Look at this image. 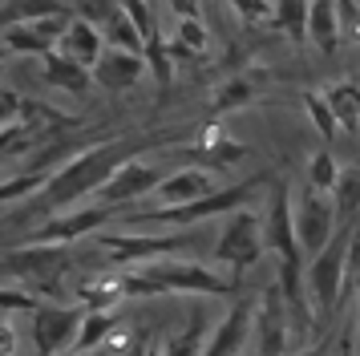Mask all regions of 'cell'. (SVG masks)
<instances>
[{"mask_svg":"<svg viewBox=\"0 0 360 356\" xmlns=\"http://www.w3.org/2000/svg\"><path fill=\"white\" fill-rule=\"evenodd\" d=\"M146 150V142H134V138H110V142H94V146H82L73 158L49 178L45 186V210L57 215V210H69L77 207L82 198L98 194L110 178L126 166L130 158H138Z\"/></svg>","mask_w":360,"mask_h":356,"instance_id":"obj_1","label":"cell"},{"mask_svg":"<svg viewBox=\"0 0 360 356\" xmlns=\"http://www.w3.org/2000/svg\"><path fill=\"white\" fill-rule=\"evenodd\" d=\"M263 178H243L235 186H219L207 198H195V203H174V207H142V210H122L117 223L122 227H166V231H186L191 223H202V219H214V215H231V210L247 207L251 191L259 186Z\"/></svg>","mask_w":360,"mask_h":356,"instance_id":"obj_2","label":"cell"},{"mask_svg":"<svg viewBox=\"0 0 360 356\" xmlns=\"http://www.w3.org/2000/svg\"><path fill=\"white\" fill-rule=\"evenodd\" d=\"M352 243H356V227L340 223L336 239L328 243L320 255L311 259L308 267V291H311V304H316V316L320 320H336L344 300V288H348V267H352Z\"/></svg>","mask_w":360,"mask_h":356,"instance_id":"obj_3","label":"cell"},{"mask_svg":"<svg viewBox=\"0 0 360 356\" xmlns=\"http://www.w3.org/2000/svg\"><path fill=\"white\" fill-rule=\"evenodd\" d=\"M94 243H98L101 251L110 255V263L114 267H138V263H154V259L162 255H179V251H195V247H202V239L198 235H191V231H166V235H138V231H110V235H94Z\"/></svg>","mask_w":360,"mask_h":356,"instance_id":"obj_4","label":"cell"},{"mask_svg":"<svg viewBox=\"0 0 360 356\" xmlns=\"http://www.w3.org/2000/svg\"><path fill=\"white\" fill-rule=\"evenodd\" d=\"M146 279L162 291H182V295H223L231 300L235 291H239V279H227V275L211 272V267H202V263H191V259H154V263H138Z\"/></svg>","mask_w":360,"mask_h":356,"instance_id":"obj_5","label":"cell"},{"mask_svg":"<svg viewBox=\"0 0 360 356\" xmlns=\"http://www.w3.org/2000/svg\"><path fill=\"white\" fill-rule=\"evenodd\" d=\"M267 251V231H263V219L255 215V210H231L227 219H223V227H219V239H214V259L223 263V267H231L235 272V279H239V272H247V267H255L259 263V255Z\"/></svg>","mask_w":360,"mask_h":356,"instance_id":"obj_6","label":"cell"},{"mask_svg":"<svg viewBox=\"0 0 360 356\" xmlns=\"http://www.w3.org/2000/svg\"><path fill=\"white\" fill-rule=\"evenodd\" d=\"M295 203V231H300V243H304V251L311 259L324 251L328 243L336 239V231H340V210H336V198L324 191H316V186H304L300 194H292Z\"/></svg>","mask_w":360,"mask_h":356,"instance_id":"obj_7","label":"cell"},{"mask_svg":"<svg viewBox=\"0 0 360 356\" xmlns=\"http://www.w3.org/2000/svg\"><path fill=\"white\" fill-rule=\"evenodd\" d=\"M263 231H267V251L283 263H304V243H300V231H295V203L288 182H271V194H267V215H263Z\"/></svg>","mask_w":360,"mask_h":356,"instance_id":"obj_8","label":"cell"},{"mask_svg":"<svg viewBox=\"0 0 360 356\" xmlns=\"http://www.w3.org/2000/svg\"><path fill=\"white\" fill-rule=\"evenodd\" d=\"M89 307L85 304H41L33 312V348L37 356H61L77 344L82 320Z\"/></svg>","mask_w":360,"mask_h":356,"instance_id":"obj_9","label":"cell"},{"mask_svg":"<svg viewBox=\"0 0 360 356\" xmlns=\"http://www.w3.org/2000/svg\"><path fill=\"white\" fill-rule=\"evenodd\" d=\"M117 215H122V210L101 207V203H94V207L57 210V215H49V223L41 227V231H33L25 243H61V247H69V243L85 239V235H98V227L114 223Z\"/></svg>","mask_w":360,"mask_h":356,"instance_id":"obj_10","label":"cell"},{"mask_svg":"<svg viewBox=\"0 0 360 356\" xmlns=\"http://www.w3.org/2000/svg\"><path fill=\"white\" fill-rule=\"evenodd\" d=\"M162 170L154 166V162H142V158H130L122 170H117L105 186H101L94 198H98L101 207H114L122 210L126 203H142V198H154V191H158V182H162Z\"/></svg>","mask_w":360,"mask_h":356,"instance_id":"obj_11","label":"cell"},{"mask_svg":"<svg viewBox=\"0 0 360 356\" xmlns=\"http://www.w3.org/2000/svg\"><path fill=\"white\" fill-rule=\"evenodd\" d=\"M73 13L61 16H41V20H20V25H4V53L17 57H49L53 49L61 45Z\"/></svg>","mask_w":360,"mask_h":356,"instance_id":"obj_12","label":"cell"},{"mask_svg":"<svg viewBox=\"0 0 360 356\" xmlns=\"http://www.w3.org/2000/svg\"><path fill=\"white\" fill-rule=\"evenodd\" d=\"M288 324H295L292 307H288V300H283V291L276 284L255 304V352L259 356H288Z\"/></svg>","mask_w":360,"mask_h":356,"instance_id":"obj_13","label":"cell"},{"mask_svg":"<svg viewBox=\"0 0 360 356\" xmlns=\"http://www.w3.org/2000/svg\"><path fill=\"white\" fill-rule=\"evenodd\" d=\"M142 77H150V61L146 53L134 49H105V57L94 65V81L110 94H130L134 85H142Z\"/></svg>","mask_w":360,"mask_h":356,"instance_id":"obj_14","label":"cell"},{"mask_svg":"<svg viewBox=\"0 0 360 356\" xmlns=\"http://www.w3.org/2000/svg\"><path fill=\"white\" fill-rule=\"evenodd\" d=\"M251 336H255V300H235L227 316L214 324V336L202 356H243Z\"/></svg>","mask_w":360,"mask_h":356,"instance_id":"obj_15","label":"cell"},{"mask_svg":"<svg viewBox=\"0 0 360 356\" xmlns=\"http://www.w3.org/2000/svg\"><path fill=\"white\" fill-rule=\"evenodd\" d=\"M211 170H202V166H182V170H170V174L158 182V191H154V203L158 207H174V203H195V198H207L214 194Z\"/></svg>","mask_w":360,"mask_h":356,"instance_id":"obj_16","label":"cell"},{"mask_svg":"<svg viewBox=\"0 0 360 356\" xmlns=\"http://www.w3.org/2000/svg\"><path fill=\"white\" fill-rule=\"evenodd\" d=\"M57 49H61V53H69L73 61H82L85 69H94V65L105 57L110 41H105V29H101L98 20H89V16H73Z\"/></svg>","mask_w":360,"mask_h":356,"instance_id":"obj_17","label":"cell"},{"mask_svg":"<svg viewBox=\"0 0 360 356\" xmlns=\"http://www.w3.org/2000/svg\"><path fill=\"white\" fill-rule=\"evenodd\" d=\"M41 77H45V85L61 89V94H85V89L94 85V69H85V65L73 61L69 53L53 49L49 57H41Z\"/></svg>","mask_w":360,"mask_h":356,"instance_id":"obj_18","label":"cell"},{"mask_svg":"<svg viewBox=\"0 0 360 356\" xmlns=\"http://www.w3.org/2000/svg\"><path fill=\"white\" fill-rule=\"evenodd\" d=\"M207 324H211L207 304H202V300H195V304H191V312H186V328L166 340L162 356H202V352H207Z\"/></svg>","mask_w":360,"mask_h":356,"instance_id":"obj_19","label":"cell"},{"mask_svg":"<svg viewBox=\"0 0 360 356\" xmlns=\"http://www.w3.org/2000/svg\"><path fill=\"white\" fill-rule=\"evenodd\" d=\"M340 16H336V0H311V16H308V41L320 53H336L340 45Z\"/></svg>","mask_w":360,"mask_h":356,"instance_id":"obj_20","label":"cell"},{"mask_svg":"<svg viewBox=\"0 0 360 356\" xmlns=\"http://www.w3.org/2000/svg\"><path fill=\"white\" fill-rule=\"evenodd\" d=\"M255 97H259V85H255V77H251V73H235V77H227L219 89H214L211 110H214V113H235V110H247Z\"/></svg>","mask_w":360,"mask_h":356,"instance_id":"obj_21","label":"cell"},{"mask_svg":"<svg viewBox=\"0 0 360 356\" xmlns=\"http://www.w3.org/2000/svg\"><path fill=\"white\" fill-rule=\"evenodd\" d=\"M324 94L344 134H360V85L356 81H336V85H328Z\"/></svg>","mask_w":360,"mask_h":356,"instance_id":"obj_22","label":"cell"},{"mask_svg":"<svg viewBox=\"0 0 360 356\" xmlns=\"http://www.w3.org/2000/svg\"><path fill=\"white\" fill-rule=\"evenodd\" d=\"M191 158L198 162H211V166H231V162H239L247 154V146L231 142L223 129H211V134H202V142L195 146V150H186Z\"/></svg>","mask_w":360,"mask_h":356,"instance_id":"obj_23","label":"cell"},{"mask_svg":"<svg viewBox=\"0 0 360 356\" xmlns=\"http://www.w3.org/2000/svg\"><path fill=\"white\" fill-rule=\"evenodd\" d=\"M122 295H126V291H122V279L110 275V272L89 275V279L77 284V300H82L85 307H114Z\"/></svg>","mask_w":360,"mask_h":356,"instance_id":"obj_24","label":"cell"},{"mask_svg":"<svg viewBox=\"0 0 360 356\" xmlns=\"http://www.w3.org/2000/svg\"><path fill=\"white\" fill-rule=\"evenodd\" d=\"M114 328H117V320H114V312H110V307H89L73 348H77V352H98V344L114 336Z\"/></svg>","mask_w":360,"mask_h":356,"instance_id":"obj_25","label":"cell"},{"mask_svg":"<svg viewBox=\"0 0 360 356\" xmlns=\"http://www.w3.org/2000/svg\"><path fill=\"white\" fill-rule=\"evenodd\" d=\"M308 16H311V0H276L271 25L279 32H288L292 41H308Z\"/></svg>","mask_w":360,"mask_h":356,"instance_id":"obj_26","label":"cell"},{"mask_svg":"<svg viewBox=\"0 0 360 356\" xmlns=\"http://www.w3.org/2000/svg\"><path fill=\"white\" fill-rule=\"evenodd\" d=\"M332 198H336V210H340V223H352L360 215V162L340 170V182H336Z\"/></svg>","mask_w":360,"mask_h":356,"instance_id":"obj_27","label":"cell"},{"mask_svg":"<svg viewBox=\"0 0 360 356\" xmlns=\"http://www.w3.org/2000/svg\"><path fill=\"white\" fill-rule=\"evenodd\" d=\"M105 41L114 49H134V53H146V37L138 32V25H134L130 16L122 13V8H114V13L105 16Z\"/></svg>","mask_w":360,"mask_h":356,"instance_id":"obj_28","label":"cell"},{"mask_svg":"<svg viewBox=\"0 0 360 356\" xmlns=\"http://www.w3.org/2000/svg\"><path fill=\"white\" fill-rule=\"evenodd\" d=\"M61 13H69L65 0H8V4H4V25L41 20V16H61Z\"/></svg>","mask_w":360,"mask_h":356,"instance_id":"obj_29","label":"cell"},{"mask_svg":"<svg viewBox=\"0 0 360 356\" xmlns=\"http://www.w3.org/2000/svg\"><path fill=\"white\" fill-rule=\"evenodd\" d=\"M304 110H308L316 134L324 138V146L336 142V129H340V122H336V113H332V106H328V94H324V89H308V94H304Z\"/></svg>","mask_w":360,"mask_h":356,"instance_id":"obj_30","label":"cell"},{"mask_svg":"<svg viewBox=\"0 0 360 356\" xmlns=\"http://www.w3.org/2000/svg\"><path fill=\"white\" fill-rule=\"evenodd\" d=\"M340 170L344 166H336V154H332L328 146H320V150L311 154V162H308V186L332 194L336 191V182H340Z\"/></svg>","mask_w":360,"mask_h":356,"instance_id":"obj_31","label":"cell"},{"mask_svg":"<svg viewBox=\"0 0 360 356\" xmlns=\"http://www.w3.org/2000/svg\"><path fill=\"white\" fill-rule=\"evenodd\" d=\"M146 61H150V77H154V85H158V94H166L170 81H174V57H170V49H166L162 32L146 41Z\"/></svg>","mask_w":360,"mask_h":356,"instance_id":"obj_32","label":"cell"},{"mask_svg":"<svg viewBox=\"0 0 360 356\" xmlns=\"http://www.w3.org/2000/svg\"><path fill=\"white\" fill-rule=\"evenodd\" d=\"M49 178H53V174H45V170H29V174L4 178L0 198H4V203H17V198H25L29 191H45V186H49Z\"/></svg>","mask_w":360,"mask_h":356,"instance_id":"obj_33","label":"cell"},{"mask_svg":"<svg viewBox=\"0 0 360 356\" xmlns=\"http://www.w3.org/2000/svg\"><path fill=\"white\" fill-rule=\"evenodd\" d=\"M117 8L138 25V32H142L146 41L162 32V29H158V16H154V0H117Z\"/></svg>","mask_w":360,"mask_h":356,"instance_id":"obj_34","label":"cell"},{"mask_svg":"<svg viewBox=\"0 0 360 356\" xmlns=\"http://www.w3.org/2000/svg\"><path fill=\"white\" fill-rule=\"evenodd\" d=\"M174 37L195 53H207V45H211V32L202 25V16H174Z\"/></svg>","mask_w":360,"mask_h":356,"instance_id":"obj_35","label":"cell"},{"mask_svg":"<svg viewBox=\"0 0 360 356\" xmlns=\"http://www.w3.org/2000/svg\"><path fill=\"white\" fill-rule=\"evenodd\" d=\"M336 16H340V32L360 41V0H336Z\"/></svg>","mask_w":360,"mask_h":356,"instance_id":"obj_36","label":"cell"},{"mask_svg":"<svg viewBox=\"0 0 360 356\" xmlns=\"http://www.w3.org/2000/svg\"><path fill=\"white\" fill-rule=\"evenodd\" d=\"M0 307H4V316H13V312H37L41 300H33V295H25L17 288H4L0 291Z\"/></svg>","mask_w":360,"mask_h":356,"instance_id":"obj_37","label":"cell"},{"mask_svg":"<svg viewBox=\"0 0 360 356\" xmlns=\"http://www.w3.org/2000/svg\"><path fill=\"white\" fill-rule=\"evenodd\" d=\"M231 8L243 16V20H267V16L276 13L271 0H231Z\"/></svg>","mask_w":360,"mask_h":356,"instance_id":"obj_38","label":"cell"},{"mask_svg":"<svg viewBox=\"0 0 360 356\" xmlns=\"http://www.w3.org/2000/svg\"><path fill=\"white\" fill-rule=\"evenodd\" d=\"M166 8L174 16H198L202 13V0H166Z\"/></svg>","mask_w":360,"mask_h":356,"instance_id":"obj_39","label":"cell"},{"mask_svg":"<svg viewBox=\"0 0 360 356\" xmlns=\"http://www.w3.org/2000/svg\"><path fill=\"white\" fill-rule=\"evenodd\" d=\"M142 356H162V348H158V344H150V348H146Z\"/></svg>","mask_w":360,"mask_h":356,"instance_id":"obj_40","label":"cell"},{"mask_svg":"<svg viewBox=\"0 0 360 356\" xmlns=\"http://www.w3.org/2000/svg\"><path fill=\"white\" fill-rule=\"evenodd\" d=\"M69 356H98V352H77V348H73V352H69Z\"/></svg>","mask_w":360,"mask_h":356,"instance_id":"obj_41","label":"cell"},{"mask_svg":"<svg viewBox=\"0 0 360 356\" xmlns=\"http://www.w3.org/2000/svg\"><path fill=\"white\" fill-rule=\"evenodd\" d=\"M304 356H324V352H304Z\"/></svg>","mask_w":360,"mask_h":356,"instance_id":"obj_42","label":"cell"},{"mask_svg":"<svg viewBox=\"0 0 360 356\" xmlns=\"http://www.w3.org/2000/svg\"><path fill=\"white\" fill-rule=\"evenodd\" d=\"M243 356H251V352H243ZM255 356H259V352H255Z\"/></svg>","mask_w":360,"mask_h":356,"instance_id":"obj_43","label":"cell"}]
</instances>
